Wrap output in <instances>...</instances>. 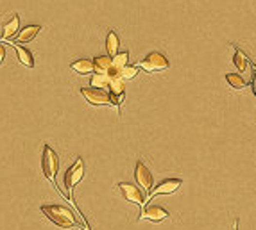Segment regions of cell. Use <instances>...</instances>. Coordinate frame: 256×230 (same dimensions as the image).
<instances>
[{"label":"cell","instance_id":"cell-18","mask_svg":"<svg viewBox=\"0 0 256 230\" xmlns=\"http://www.w3.org/2000/svg\"><path fill=\"white\" fill-rule=\"evenodd\" d=\"M118 73H120V79H122V81H131V79H134V77L138 75V66L126 65L118 70Z\"/></svg>","mask_w":256,"mask_h":230},{"label":"cell","instance_id":"cell-4","mask_svg":"<svg viewBox=\"0 0 256 230\" xmlns=\"http://www.w3.org/2000/svg\"><path fill=\"white\" fill-rule=\"evenodd\" d=\"M81 95H83L86 102L91 105H110L111 104V97H110V91L102 88H83L81 89Z\"/></svg>","mask_w":256,"mask_h":230},{"label":"cell","instance_id":"cell-11","mask_svg":"<svg viewBox=\"0 0 256 230\" xmlns=\"http://www.w3.org/2000/svg\"><path fill=\"white\" fill-rule=\"evenodd\" d=\"M39 31H41L39 25H29V27L22 29L20 34H18V39L15 41V43H29V41H33V39L39 34Z\"/></svg>","mask_w":256,"mask_h":230},{"label":"cell","instance_id":"cell-5","mask_svg":"<svg viewBox=\"0 0 256 230\" xmlns=\"http://www.w3.org/2000/svg\"><path fill=\"white\" fill-rule=\"evenodd\" d=\"M84 175V164H83V159H77L75 163H73L70 168H68V171L65 173V189H67L68 197L72 195V189L73 186H77L79 182H81V179H83Z\"/></svg>","mask_w":256,"mask_h":230},{"label":"cell","instance_id":"cell-15","mask_svg":"<svg viewBox=\"0 0 256 230\" xmlns=\"http://www.w3.org/2000/svg\"><path fill=\"white\" fill-rule=\"evenodd\" d=\"M118 45H120V39H118V34L115 31L108 34V39H106V50H108V55L113 57V55H117L118 52Z\"/></svg>","mask_w":256,"mask_h":230},{"label":"cell","instance_id":"cell-13","mask_svg":"<svg viewBox=\"0 0 256 230\" xmlns=\"http://www.w3.org/2000/svg\"><path fill=\"white\" fill-rule=\"evenodd\" d=\"M13 47H15V50H17V55H18V61L22 63L23 66H27V68H33L34 66V57L33 54L29 52L27 49H23V47H18L17 43H13Z\"/></svg>","mask_w":256,"mask_h":230},{"label":"cell","instance_id":"cell-19","mask_svg":"<svg viewBox=\"0 0 256 230\" xmlns=\"http://www.w3.org/2000/svg\"><path fill=\"white\" fill-rule=\"evenodd\" d=\"M226 81H228L229 86H231L233 89H244L245 88V81L238 75V73H228V75H226Z\"/></svg>","mask_w":256,"mask_h":230},{"label":"cell","instance_id":"cell-10","mask_svg":"<svg viewBox=\"0 0 256 230\" xmlns=\"http://www.w3.org/2000/svg\"><path fill=\"white\" fill-rule=\"evenodd\" d=\"M113 68V61L110 55H99L93 59V73H108Z\"/></svg>","mask_w":256,"mask_h":230},{"label":"cell","instance_id":"cell-16","mask_svg":"<svg viewBox=\"0 0 256 230\" xmlns=\"http://www.w3.org/2000/svg\"><path fill=\"white\" fill-rule=\"evenodd\" d=\"M110 82H111V79L108 73H95L91 77V86L93 88H102V89H108L110 88Z\"/></svg>","mask_w":256,"mask_h":230},{"label":"cell","instance_id":"cell-3","mask_svg":"<svg viewBox=\"0 0 256 230\" xmlns=\"http://www.w3.org/2000/svg\"><path fill=\"white\" fill-rule=\"evenodd\" d=\"M138 66L140 68H144L147 73H156V71L168 70V68H170V63H168V59L162 54V52H150Z\"/></svg>","mask_w":256,"mask_h":230},{"label":"cell","instance_id":"cell-12","mask_svg":"<svg viewBox=\"0 0 256 230\" xmlns=\"http://www.w3.org/2000/svg\"><path fill=\"white\" fill-rule=\"evenodd\" d=\"M70 68H72L75 73H79V75H90V73H93V61L77 59L70 65Z\"/></svg>","mask_w":256,"mask_h":230},{"label":"cell","instance_id":"cell-14","mask_svg":"<svg viewBox=\"0 0 256 230\" xmlns=\"http://www.w3.org/2000/svg\"><path fill=\"white\" fill-rule=\"evenodd\" d=\"M18 29H20V18L13 16L11 20H9V22L4 25V31H2V39L13 38V36L18 33Z\"/></svg>","mask_w":256,"mask_h":230},{"label":"cell","instance_id":"cell-21","mask_svg":"<svg viewBox=\"0 0 256 230\" xmlns=\"http://www.w3.org/2000/svg\"><path fill=\"white\" fill-rule=\"evenodd\" d=\"M4 59H6V49H4V45H0V65L4 63Z\"/></svg>","mask_w":256,"mask_h":230},{"label":"cell","instance_id":"cell-1","mask_svg":"<svg viewBox=\"0 0 256 230\" xmlns=\"http://www.w3.org/2000/svg\"><path fill=\"white\" fill-rule=\"evenodd\" d=\"M41 213L50 221H54L57 227H61V229H72V227H75V216L67 207H61V205H43Z\"/></svg>","mask_w":256,"mask_h":230},{"label":"cell","instance_id":"cell-2","mask_svg":"<svg viewBox=\"0 0 256 230\" xmlns=\"http://www.w3.org/2000/svg\"><path fill=\"white\" fill-rule=\"evenodd\" d=\"M41 168H43V175L47 177L50 182L56 181V175H57V171H59V157H57V153L54 152L49 145H45L43 147Z\"/></svg>","mask_w":256,"mask_h":230},{"label":"cell","instance_id":"cell-7","mask_svg":"<svg viewBox=\"0 0 256 230\" xmlns=\"http://www.w3.org/2000/svg\"><path fill=\"white\" fill-rule=\"evenodd\" d=\"M181 186H183V181H181V179H165V181H162L152 189L150 198L160 197V195H172V193L178 191Z\"/></svg>","mask_w":256,"mask_h":230},{"label":"cell","instance_id":"cell-17","mask_svg":"<svg viewBox=\"0 0 256 230\" xmlns=\"http://www.w3.org/2000/svg\"><path fill=\"white\" fill-rule=\"evenodd\" d=\"M235 66H237V70L238 71H245L247 68H249V61H247V57H245V54L242 52V50H235Z\"/></svg>","mask_w":256,"mask_h":230},{"label":"cell","instance_id":"cell-6","mask_svg":"<svg viewBox=\"0 0 256 230\" xmlns=\"http://www.w3.org/2000/svg\"><path fill=\"white\" fill-rule=\"evenodd\" d=\"M134 179H136V182H138L140 186L144 187L147 193H149L150 189H152V186H154V179H152V173H150L149 168H147V166H145L142 161H138V163H136Z\"/></svg>","mask_w":256,"mask_h":230},{"label":"cell","instance_id":"cell-8","mask_svg":"<svg viewBox=\"0 0 256 230\" xmlns=\"http://www.w3.org/2000/svg\"><path fill=\"white\" fill-rule=\"evenodd\" d=\"M118 189L124 193V197H126L128 202H134V203H138V205H144L145 203L144 193L140 191L136 186H133V184H129V182H120V184H118Z\"/></svg>","mask_w":256,"mask_h":230},{"label":"cell","instance_id":"cell-9","mask_svg":"<svg viewBox=\"0 0 256 230\" xmlns=\"http://www.w3.org/2000/svg\"><path fill=\"white\" fill-rule=\"evenodd\" d=\"M170 214H168L167 209H163L162 205H149V207L144 209V213L140 216V219H149V221H154V223H160L163 219H167Z\"/></svg>","mask_w":256,"mask_h":230},{"label":"cell","instance_id":"cell-20","mask_svg":"<svg viewBox=\"0 0 256 230\" xmlns=\"http://www.w3.org/2000/svg\"><path fill=\"white\" fill-rule=\"evenodd\" d=\"M111 61H113V66L120 70L122 66L128 65V61H129V52H117V55H113Z\"/></svg>","mask_w":256,"mask_h":230}]
</instances>
